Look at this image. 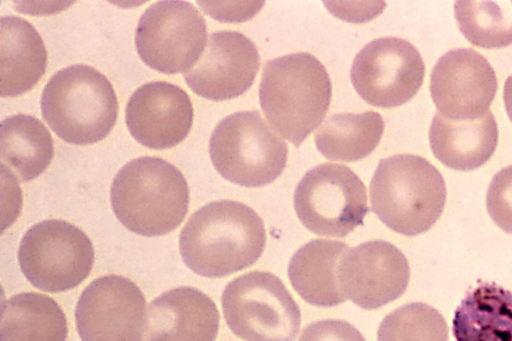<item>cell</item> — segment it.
I'll return each mask as SVG.
<instances>
[{"instance_id":"cell-9","label":"cell","mask_w":512,"mask_h":341,"mask_svg":"<svg viewBox=\"0 0 512 341\" xmlns=\"http://www.w3.org/2000/svg\"><path fill=\"white\" fill-rule=\"evenodd\" d=\"M294 208L309 231L336 238L362 225L369 210L361 179L336 163L320 164L305 173L295 189Z\"/></svg>"},{"instance_id":"cell-6","label":"cell","mask_w":512,"mask_h":341,"mask_svg":"<svg viewBox=\"0 0 512 341\" xmlns=\"http://www.w3.org/2000/svg\"><path fill=\"white\" fill-rule=\"evenodd\" d=\"M209 154L215 169L228 181L260 187L281 175L288 147L258 111H241L216 125L209 141Z\"/></svg>"},{"instance_id":"cell-2","label":"cell","mask_w":512,"mask_h":341,"mask_svg":"<svg viewBox=\"0 0 512 341\" xmlns=\"http://www.w3.org/2000/svg\"><path fill=\"white\" fill-rule=\"evenodd\" d=\"M331 94L326 68L310 53L284 55L264 66L259 85L262 111L272 128L296 147L324 119Z\"/></svg>"},{"instance_id":"cell-27","label":"cell","mask_w":512,"mask_h":341,"mask_svg":"<svg viewBox=\"0 0 512 341\" xmlns=\"http://www.w3.org/2000/svg\"><path fill=\"white\" fill-rule=\"evenodd\" d=\"M487 211L495 224L512 234V165L492 178L486 196Z\"/></svg>"},{"instance_id":"cell-18","label":"cell","mask_w":512,"mask_h":341,"mask_svg":"<svg viewBox=\"0 0 512 341\" xmlns=\"http://www.w3.org/2000/svg\"><path fill=\"white\" fill-rule=\"evenodd\" d=\"M434 156L445 166L469 171L485 164L498 142L497 122L489 110L474 119L453 120L437 112L429 128Z\"/></svg>"},{"instance_id":"cell-3","label":"cell","mask_w":512,"mask_h":341,"mask_svg":"<svg viewBox=\"0 0 512 341\" xmlns=\"http://www.w3.org/2000/svg\"><path fill=\"white\" fill-rule=\"evenodd\" d=\"M110 199L116 217L127 229L143 236H160L184 220L189 189L174 165L144 156L129 161L118 171Z\"/></svg>"},{"instance_id":"cell-8","label":"cell","mask_w":512,"mask_h":341,"mask_svg":"<svg viewBox=\"0 0 512 341\" xmlns=\"http://www.w3.org/2000/svg\"><path fill=\"white\" fill-rule=\"evenodd\" d=\"M18 262L26 279L51 293L77 287L90 274L94 249L75 225L57 219L36 223L22 237Z\"/></svg>"},{"instance_id":"cell-12","label":"cell","mask_w":512,"mask_h":341,"mask_svg":"<svg viewBox=\"0 0 512 341\" xmlns=\"http://www.w3.org/2000/svg\"><path fill=\"white\" fill-rule=\"evenodd\" d=\"M75 322L82 341H143L146 300L130 279L102 276L80 295Z\"/></svg>"},{"instance_id":"cell-13","label":"cell","mask_w":512,"mask_h":341,"mask_svg":"<svg viewBox=\"0 0 512 341\" xmlns=\"http://www.w3.org/2000/svg\"><path fill=\"white\" fill-rule=\"evenodd\" d=\"M498 89L494 69L471 48H455L442 55L430 76V93L438 112L449 119L483 116Z\"/></svg>"},{"instance_id":"cell-28","label":"cell","mask_w":512,"mask_h":341,"mask_svg":"<svg viewBox=\"0 0 512 341\" xmlns=\"http://www.w3.org/2000/svg\"><path fill=\"white\" fill-rule=\"evenodd\" d=\"M297 341H366L352 324L339 319H325L307 325Z\"/></svg>"},{"instance_id":"cell-4","label":"cell","mask_w":512,"mask_h":341,"mask_svg":"<svg viewBox=\"0 0 512 341\" xmlns=\"http://www.w3.org/2000/svg\"><path fill=\"white\" fill-rule=\"evenodd\" d=\"M369 190L375 215L388 228L406 236L429 230L446 201V185L439 170L412 154L381 159Z\"/></svg>"},{"instance_id":"cell-21","label":"cell","mask_w":512,"mask_h":341,"mask_svg":"<svg viewBox=\"0 0 512 341\" xmlns=\"http://www.w3.org/2000/svg\"><path fill=\"white\" fill-rule=\"evenodd\" d=\"M452 332L456 341H512V292L479 283L457 307Z\"/></svg>"},{"instance_id":"cell-19","label":"cell","mask_w":512,"mask_h":341,"mask_svg":"<svg viewBox=\"0 0 512 341\" xmlns=\"http://www.w3.org/2000/svg\"><path fill=\"white\" fill-rule=\"evenodd\" d=\"M47 51L28 21L16 16L0 19V95L15 97L32 89L45 73Z\"/></svg>"},{"instance_id":"cell-22","label":"cell","mask_w":512,"mask_h":341,"mask_svg":"<svg viewBox=\"0 0 512 341\" xmlns=\"http://www.w3.org/2000/svg\"><path fill=\"white\" fill-rule=\"evenodd\" d=\"M53 155L52 136L36 117L16 114L1 121V165L20 181L38 177L50 165Z\"/></svg>"},{"instance_id":"cell-23","label":"cell","mask_w":512,"mask_h":341,"mask_svg":"<svg viewBox=\"0 0 512 341\" xmlns=\"http://www.w3.org/2000/svg\"><path fill=\"white\" fill-rule=\"evenodd\" d=\"M66 316L51 297L23 292L1 307L0 341H66Z\"/></svg>"},{"instance_id":"cell-5","label":"cell","mask_w":512,"mask_h":341,"mask_svg":"<svg viewBox=\"0 0 512 341\" xmlns=\"http://www.w3.org/2000/svg\"><path fill=\"white\" fill-rule=\"evenodd\" d=\"M44 120L70 144L88 145L113 129L118 101L110 81L95 68L75 64L52 75L41 96Z\"/></svg>"},{"instance_id":"cell-26","label":"cell","mask_w":512,"mask_h":341,"mask_svg":"<svg viewBox=\"0 0 512 341\" xmlns=\"http://www.w3.org/2000/svg\"><path fill=\"white\" fill-rule=\"evenodd\" d=\"M377 341H448L444 317L432 306L413 302L384 317Z\"/></svg>"},{"instance_id":"cell-10","label":"cell","mask_w":512,"mask_h":341,"mask_svg":"<svg viewBox=\"0 0 512 341\" xmlns=\"http://www.w3.org/2000/svg\"><path fill=\"white\" fill-rule=\"evenodd\" d=\"M207 43L206 22L189 2L162 0L141 15L135 45L142 61L164 74L186 72Z\"/></svg>"},{"instance_id":"cell-17","label":"cell","mask_w":512,"mask_h":341,"mask_svg":"<svg viewBox=\"0 0 512 341\" xmlns=\"http://www.w3.org/2000/svg\"><path fill=\"white\" fill-rule=\"evenodd\" d=\"M219 319L208 295L197 288L177 287L150 302L147 341H215Z\"/></svg>"},{"instance_id":"cell-7","label":"cell","mask_w":512,"mask_h":341,"mask_svg":"<svg viewBox=\"0 0 512 341\" xmlns=\"http://www.w3.org/2000/svg\"><path fill=\"white\" fill-rule=\"evenodd\" d=\"M221 304L229 329L245 341H293L300 330L297 303L270 272L234 278L224 288Z\"/></svg>"},{"instance_id":"cell-1","label":"cell","mask_w":512,"mask_h":341,"mask_svg":"<svg viewBox=\"0 0 512 341\" xmlns=\"http://www.w3.org/2000/svg\"><path fill=\"white\" fill-rule=\"evenodd\" d=\"M266 245L262 218L249 206L214 201L194 212L181 230L179 250L194 273L220 278L254 264Z\"/></svg>"},{"instance_id":"cell-25","label":"cell","mask_w":512,"mask_h":341,"mask_svg":"<svg viewBox=\"0 0 512 341\" xmlns=\"http://www.w3.org/2000/svg\"><path fill=\"white\" fill-rule=\"evenodd\" d=\"M454 12L461 33L473 45L494 49L512 44V0H459Z\"/></svg>"},{"instance_id":"cell-14","label":"cell","mask_w":512,"mask_h":341,"mask_svg":"<svg viewBox=\"0 0 512 341\" xmlns=\"http://www.w3.org/2000/svg\"><path fill=\"white\" fill-rule=\"evenodd\" d=\"M410 279L409 263L393 244L367 241L349 249L338 268L340 288L357 306L371 310L399 298Z\"/></svg>"},{"instance_id":"cell-29","label":"cell","mask_w":512,"mask_h":341,"mask_svg":"<svg viewBox=\"0 0 512 341\" xmlns=\"http://www.w3.org/2000/svg\"><path fill=\"white\" fill-rule=\"evenodd\" d=\"M503 99L506 113L512 122V74L506 79L503 89Z\"/></svg>"},{"instance_id":"cell-20","label":"cell","mask_w":512,"mask_h":341,"mask_svg":"<svg viewBox=\"0 0 512 341\" xmlns=\"http://www.w3.org/2000/svg\"><path fill=\"white\" fill-rule=\"evenodd\" d=\"M345 243L314 239L299 248L288 264V277L297 294L307 303L333 307L346 300L339 280L340 262L349 250Z\"/></svg>"},{"instance_id":"cell-15","label":"cell","mask_w":512,"mask_h":341,"mask_svg":"<svg viewBox=\"0 0 512 341\" xmlns=\"http://www.w3.org/2000/svg\"><path fill=\"white\" fill-rule=\"evenodd\" d=\"M260 66L255 44L240 32L212 33L192 68L184 73L189 88L209 100L235 98L253 84Z\"/></svg>"},{"instance_id":"cell-24","label":"cell","mask_w":512,"mask_h":341,"mask_svg":"<svg viewBox=\"0 0 512 341\" xmlns=\"http://www.w3.org/2000/svg\"><path fill=\"white\" fill-rule=\"evenodd\" d=\"M384 120L375 111L338 113L328 117L314 135L318 151L333 161L354 162L379 144Z\"/></svg>"},{"instance_id":"cell-11","label":"cell","mask_w":512,"mask_h":341,"mask_svg":"<svg viewBox=\"0 0 512 341\" xmlns=\"http://www.w3.org/2000/svg\"><path fill=\"white\" fill-rule=\"evenodd\" d=\"M424 74L419 51L398 37H382L366 44L355 56L350 72L359 96L382 108L409 101L420 89Z\"/></svg>"},{"instance_id":"cell-16","label":"cell","mask_w":512,"mask_h":341,"mask_svg":"<svg viewBox=\"0 0 512 341\" xmlns=\"http://www.w3.org/2000/svg\"><path fill=\"white\" fill-rule=\"evenodd\" d=\"M125 121L130 134L141 145L167 149L187 137L193 123V106L188 94L177 85L149 82L129 98Z\"/></svg>"}]
</instances>
